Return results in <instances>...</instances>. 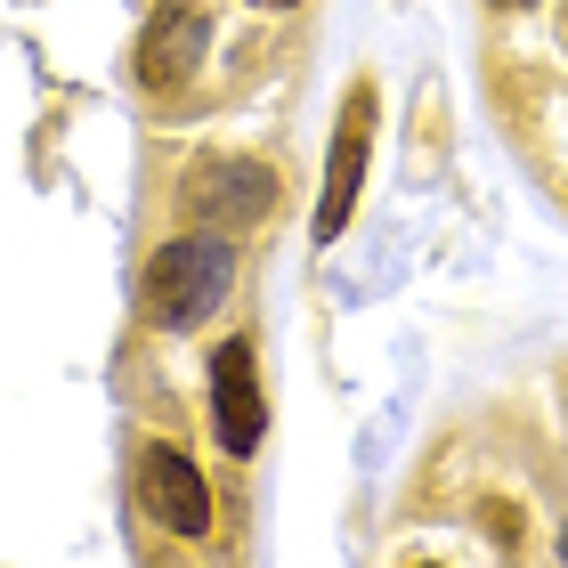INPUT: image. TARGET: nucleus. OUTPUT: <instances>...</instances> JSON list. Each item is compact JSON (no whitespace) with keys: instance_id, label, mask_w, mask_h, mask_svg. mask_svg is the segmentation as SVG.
Masks as SVG:
<instances>
[{"instance_id":"nucleus-2","label":"nucleus","mask_w":568,"mask_h":568,"mask_svg":"<svg viewBox=\"0 0 568 568\" xmlns=\"http://www.w3.org/2000/svg\"><path fill=\"white\" fill-rule=\"evenodd\" d=\"M203 58H212V0H163L139 33V82L146 90H187Z\"/></svg>"},{"instance_id":"nucleus-9","label":"nucleus","mask_w":568,"mask_h":568,"mask_svg":"<svg viewBox=\"0 0 568 568\" xmlns=\"http://www.w3.org/2000/svg\"><path fill=\"white\" fill-rule=\"evenodd\" d=\"M496 9H528V0H496Z\"/></svg>"},{"instance_id":"nucleus-4","label":"nucleus","mask_w":568,"mask_h":568,"mask_svg":"<svg viewBox=\"0 0 568 568\" xmlns=\"http://www.w3.org/2000/svg\"><path fill=\"white\" fill-rule=\"evenodd\" d=\"M366 131H374V90H349L342 106V131H333V154H325V195H317V244H333L349 227V203L366 187Z\"/></svg>"},{"instance_id":"nucleus-7","label":"nucleus","mask_w":568,"mask_h":568,"mask_svg":"<svg viewBox=\"0 0 568 568\" xmlns=\"http://www.w3.org/2000/svg\"><path fill=\"white\" fill-rule=\"evenodd\" d=\"M252 9H301V0H252Z\"/></svg>"},{"instance_id":"nucleus-3","label":"nucleus","mask_w":568,"mask_h":568,"mask_svg":"<svg viewBox=\"0 0 568 568\" xmlns=\"http://www.w3.org/2000/svg\"><path fill=\"white\" fill-rule=\"evenodd\" d=\"M212 430L227 455H261V438H268V398H261L252 342H220V357H212Z\"/></svg>"},{"instance_id":"nucleus-5","label":"nucleus","mask_w":568,"mask_h":568,"mask_svg":"<svg viewBox=\"0 0 568 568\" xmlns=\"http://www.w3.org/2000/svg\"><path fill=\"white\" fill-rule=\"evenodd\" d=\"M139 496H146V511H154V528H171V536H212V487H203V471H195L179 447H146Z\"/></svg>"},{"instance_id":"nucleus-8","label":"nucleus","mask_w":568,"mask_h":568,"mask_svg":"<svg viewBox=\"0 0 568 568\" xmlns=\"http://www.w3.org/2000/svg\"><path fill=\"white\" fill-rule=\"evenodd\" d=\"M560 560H568V520H560Z\"/></svg>"},{"instance_id":"nucleus-1","label":"nucleus","mask_w":568,"mask_h":568,"mask_svg":"<svg viewBox=\"0 0 568 568\" xmlns=\"http://www.w3.org/2000/svg\"><path fill=\"white\" fill-rule=\"evenodd\" d=\"M227 284H236V244H227V227H195V236H179L154 252L146 268V317L187 333L203 317H220Z\"/></svg>"},{"instance_id":"nucleus-6","label":"nucleus","mask_w":568,"mask_h":568,"mask_svg":"<svg viewBox=\"0 0 568 568\" xmlns=\"http://www.w3.org/2000/svg\"><path fill=\"white\" fill-rule=\"evenodd\" d=\"M187 203H195V220H212V227H252V220L276 212V171L252 163V154H236V163L195 171Z\"/></svg>"}]
</instances>
